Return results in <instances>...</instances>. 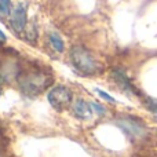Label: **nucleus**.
<instances>
[{"instance_id": "nucleus-1", "label": "nucleus", "mask_w": 157, "mask_h": 157, "mask_svg": "<svg viewBox=\"0 0 157 157\" xmlns=\"http://www.w3.org/2000/svg\"><path fill=\"white\" fill-rule=\"evenodd\" d=\"M71 61L73 66L83 75H95L101 71L97 58L83 47H73L71 50Z\"/></svg>"}, {"instance_id": "nucleus-2", "label": "nucleus", "mask_w": 157, "mask_h": 157, "mask_svg": "<svg viewBox=\"0 0 157 157\" xmlns=\"http://www.w3.org/2000/svg\"><path fill=\"white\" fill-rule=\"evenodd\" d=\"M19 87L28 95H36L51 84L52 77L43 72H29L19 75Z\"/></svg>"}, {"instance_id": "nucleus-3", "label": "nucleus", "mask_w": 157, "mask_h": 157, "mask_svg": "<svg viewBox=\"0 0 157 157\" xmlns=\"http://www.w3.org/2000/svg\"><path fill=\"white\" fill-rule=\"evenodd\" d=\"M48 102L51 106L57 110H63L72 103V92L68 87L65 86H57L48 91Z\"/></svg>"}, {"instance_id": "nucleus-4", "label": "nucleus", "mask_w": 157, "mask_h": 157, "mask_svg": "<svg viewBox=\"0 0 157 157\" xmlns=\"http://www.w3.org/2000/svg\"><path fill=\"white\" fill-rule=\"evenodd\" d=\"M26 6L25 4H18L10 15V24L11 28L15 30L17 33H21L26 26Z\"/></svg>"}, {"instance_id": "nucleus-5", "label": "nucleus", "mask_w": 157, "mask_h": 157, "mask_svg": "<svg viewBox=\"0 0 157 157\" xmlns=\"http://www.w3.org/2000/svg\"><path fill=\"white\" fill-rule=\"evenodd\" d=\"M92 113V108L91 105H88V103L86 102V101L83 99H78L76 103H75L73 106V114L78 119L84 120V119H88L90 116H91Z\"/></svg>"}, {"instance_id": "nucleus-6", "label": "nucleus", "mask_w": 157, "mask_h": 157, "mask_svg": "<svg viewBox=\"0 0 157 157\" xmlns=\"http://www.w3.org/2000/svg\"><path fill=\"white\" fill-rule=\"evenodd\" d=\"M112 76H113L114 81H116V83L119 84V86L121 87L123 90H125V91H128V92H132V94H138V91H136V90L132 87V84L130 83V80H128L127 76H125V75L123 73V72H120V71H114Z\"/></svg>"}, {"instance_id": "nucleus-7", "label": "nucleus", "mask_w": 157, "mask_h": 157, "mask_svg": "<svg viewBox=\"0 0 157 157\" xmlns=\"http://www.w3.org/2000/svg\"><path fill=\"white\" fill-rule=\"evenodd\" d=\"M48 39H50V43H51L52 48H54L55 51L57 52H63V50H65V43H63L62 37H61L58 33H50Z\"/></svg>"}, {"instance_id": "nucleus-8", "label": "nucleus", "mask_w": 157, "mask_h": 157, "mask_svg": "<svg viewBox=\"0 0 157 157\" xmlns=\"http://www.w3.org/2000/svg\"><path fill=\"white\" fill-rule=\"evenodd\" d=\"M0 15H11V0H0Z\"/></svg>"}, {"instance_id": "nucleus-9", "label": "nucleus", "mask_w": 157, "mask_h": 157, "mask_svg": "<svg viewBox=\"0 0 157 157\" xmlns=\"http://www.w3.org/2000/svg\"><path fill=\"white\" fill-rule=\"evenodd\" d=\"M91 108H92V112H95L98 116H103L106 113V109L98 102H91Z\"/></svg>"}, {"instance_id": "nucleus-10", "label": "nucleus", "mask_w": 157, "mask_h": 157, "mask_svg": "<svg viewBox=\"0 0 157 157\" xmlns=\"http://www.w3.org/2000/svg\"><path fill=\"white\" fill-rule=\"evenodd\" d=\"M146 108L149 109L150 112L153 113V116H155V119L157 120V101H149V102H146Z\"/></svg>"}, {"instance_id": "nucleus-11", "label": "nucleus", "mask_w": 157, "mask_h": 157, "mask_svg": "<svg viewBox=\"0 0 157 157\" xmlns=\"http://www.w3.org/2000/svg\"><path fill=\"white\" fill-rule=\"evenodd\" d=\"M95 91H97V92H98V94H99V95H101V97H102V98H103V99L109 101V102H110V103H116V99H114V98H113V97H110V95H109V94H106V92H103V91H102V90L97 88V90H95Z\"/></svg>"}, {"instance_id": "nucleus-12", "label": "nucleus", "mask_w": 157, "mask_h": 157, "mask_svg": "<svg viewBox=\"0 0 157 157\" xmlns=\"http://www.w3.org/2000/svg\"><path fill=\"white\" fill-rule=\"evenodd\" d=\"M0 40H6V35L2 32V30H0Z\"/></svg>"}]
</instances>
